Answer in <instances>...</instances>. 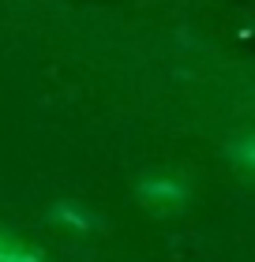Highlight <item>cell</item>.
Listing matches in <instances>:
<instances>
[{"mask_svg":"<svg viewBox=\"0 0 255 262\" xmlns=\"http://www.w3.org/2000/svg\"><path fill=\"white\" fill-rule=\"evenodd\" d=\"M0 262H42L38 255H30L23 244L15 240H0Z\"/></svg>","mask_w":255,"mask_h":262,"instance_id":"6da1fadb","label":"cell"},{"mask_svg":"<svg viewBox=\"0 0 255 262\" xmlns=\"http://www.w3.org/2000/svg\"><path fill=\"white\" fill-rule=\"evenodd\" d=\"M233 158L255 169V139H240V142H233Z\"/></svg>","mask_w":255,"mask_h":262,"instance_id":"7a4b0ae2","label":"cell"},{"mask_svg":"<svg viewBox=\"0 0 255 262\" xmlns=\"http://www.w3.org/2000/svg\"><path fill=\"white\" fill-rule=\"evenodd\" d=\"M158 184H162V187H150V184H147V187H143V195H158L162 202H165V199H180V195H184L180 187H169V180H158Z\"/></svg>","mask_w":255,"mask_h":262,"instance_id":"3957f363","label":"cell"}]
</instances>
